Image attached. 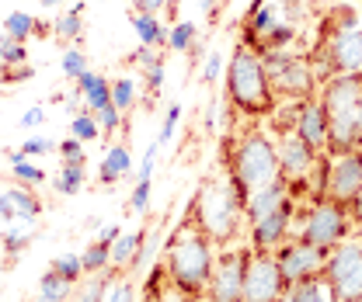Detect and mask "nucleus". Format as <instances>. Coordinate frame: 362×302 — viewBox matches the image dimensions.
Returning a JSON list of instances; mask_svg holds the SVG:
<instances>
[{"mask_svg": "<svg viewBox=\"0 0 362 302\" xmlns=\"http://www.w3.org/2000/svg\"><path fill=\"white\" fill-rule=\"evenodd\" d=\"M35 21H39V18H32V14H25V11H11V14L0 21V28H4L11 39L25 42V39H32V35H35Z\"/></svg>", "mask_w": 362, "mask_h": 302, "instance_id": "32", "label": "nucleus"}, {"mask_svg": "<svg viewBox=\"0 0 362 302\" xmlns=\"http://www.w3.org/2000/svg\"><path fill=\"white\" fill-rule=\"evenodd\" d=\"M56 153H59L63 160H88V157H84V143L74 139V135L59 139V143H56Z\"/></svg>", "mask_w": 362, "mask_h": 302, "instance_id": "49", "label": "nucleus"}, {"mask_svg": "<svg viewBox=\"0 0 362 302\" xmlns=\"http://www.w3.org/2000/svg\"><path fill=\"white\" fill-rule=\"evenodd\" d=\"M195 39H199V28H195L192 21H175V25L168 28V49H171V52L195 49Z\"/></svg>", "mask_w": 362, "mask_h": 302, "instance_id": "35", "label": "nucleus"}, {"mask_svg": "<svg viewBox=\"0 0 362 302\" xmlns=\"http://www.w3.org/2000/svg\"><path fill=\"white\" fill-rule=\"evenodd\" d=\"M136 101H139V87H136L133 77H115L112 80V104L126 115V111H133Z\"/></svg>", "mask_w": 362, "mask_h": 302, "instance_id": "34", "label": "nucleus"}, {"mask_svg": "<svg viewBox=\"0 0 362 302\" xmlns=\"http://www.w3.org/2000/svg\"><path fill=\"white\" fill-rule=\"evenodd\" d=\"M119 233H122V226H119V222H108V226H101V229H98V240L112 247V243L119 240Z\"/></svg>", "mask_w": 362, "mask_h": 302, "instance_id": "54", "label": "nucleus"}, {"mask_svg": "<svg viewBox=\"0 0 362 302\" xmlns=\"http://www.w3.org/2000/svg\"><path fill=\"white\" fill-rule=\"evenodd\" d=\"M359 97H362V73H334V77H327L320 84V101H324L327 119H331V143H327L331 157L362 150Z\"/></svg>", "mask_w": 362, "mask_h": 302, "instance_id": "5", "label": "nucleus"}, {"mask_svg": "<svg viewBox=\"0 0 362 302\" xmlns=\"http://www.w3.org/2000/svg\"><path fill=\"white\" fill-rule=\"evenodd\" d=\"M178 122H181V101H175V104H168V111H164V122H160V135H157V143H160V146H168V143L175 139Z\"/></svg>", "mask_w": 362, "mask_h": 302, "instance_id": "44", "label": "nucleus"}, {"mask_svg": "<svg viewBox=\"0 0 362 302\" xmlns=\"http://www.w3.org/2000/svg\"><path fill=\"white\" fill-rule=\"evenodd\" d=\"M101 302H139V289H136V278H129L126 271H122V274H115Z\"/></svg>", "mask_w": 362, "mask_h": 302, "instance_id": "38", "label": "nucleus"}, {"mask_svg": "<svg viewBox=\"0 0 362 302\" xmlns=\"http://www.w3.org/2000/svg\"><path fill=\"white\" fill-rule=\"evenodd\" d=\"M143 236H146V226L122 229V233H119V240L112 243V267H115V271H126V274H129L136 254H139V247H143Z\"/></svg>", "mask_w": 362, "mask_h": 302, "instance_id": "20", "label": "nucleus"}, {"mask_svg": "<svg viewBox=\"0 0 362 302\" xmlns=\"http://www.w3.org/2000/svg\"><path fill=\"white\" fill-rule=\"evenodd\" d=\"M223 73H226L223 52H209V56L202 59V70H199V77H202V84H216V80H220Z\"/></svg>", "mask_w": 362, "mask_h": 302, "instance_id": "43", "label": "nucleus"}, {"mask_svg": "<svg viewBox=\"0 0 362 302\" xmlns=\"http://www.w3.org/2000/svg\"><path fill=\"white\" fill-rule=\"evenodd\" d=\"M70 135H74V139H81V143H90V139H98V135H101V126H98L94 111L74 115V119H70Z\"/></svg>", "mask_w": 362, "mask_h": 302, "instance_id": "40", "label": "nucleus"}, {"mask_svg": "<svg viewBox=\"0 0 362 302\" xmlns=\"http://www.w3.org/2000/svg\"><path fill=\"white\" fill-rule=\"evenodd\" d=\"M199 7H202V14H209V18H216V11H220V4L223 0H195Z\"/></svg>", "mask_w": 362, "mask_h": 302, "instance_id": "57", "label": "nucleus"}, {"mask_svg": "<svg viewBox=\"0 0 362 302\" xmlns=\"http://www.w3.org/2000/svg\"><path fill=\"white\" fill-rule=\"evenodd\" d=\"M160 90H164V59H160L157 66L146 70V94H150V101H157Z\"/></svg>", "mask_w": 362, "mask_h": 302, "instance_id": "51", "label": "nucleus"}, {"mask_svg": "<svg viewBox=\"0 0 362 302\" xmlns=\"http://www.w3.org/2000/svg\"><path fill=\"white\" fill-rule=\"evenodd\" d=\"M94 119H98V126H101V135H115V132L122 129V122H126V115H122L115 104H105L101 111H94Z\"/></svg>", "mask_w": 362, "mask_h": 302, "instance_id": "41", "label": "nucleus"}, {"mask_svg": "<svg viewBox=\"0 0 362 302\" xmlns=\"http://www.w3.org/2000/svg\"><path fill=\"white\" fill-rule=\"evenodd\" d=\"M356 271H362V240H341L338 247H331V258L324 267V278L331 289H338L341 282H349Z\"/></svg>", "mask_w": 362, "mask_h": 302, "instance_id": "16", "label": "nucleus"}, {"mask_svg": "<svg viewBox=\"0 0 362 302\" xmlns=\"http://www.w3.org/2000/svg\"><path fill=\"white\" fill-rule=\"evenodd\" d=\"M286 202H293V188H289L286 177H279V181H272L265 188L251 191V198L244 202V219H247V226L258 222V219H265L269 212H275V209H282Z\"/></svg>", "mask_w": 362, "mask_h": 302, "instance_id": "17", "label": "nucleus"}, {"mask_svg": "<svg viewBox=\"0 0 362 302\" xmlns=\"http://www.w3.org/2000/svg\"><path fill=\"white\" fill-rule=\"evenodd\" d=\"M35 302H56V299H49V296H42V292H39V299Z\"/></svg>", "mask_w": 362, "mask_h": 302, "instance_id": "59", "label": "nucleus"}, {"mask_svg": "<svg viewBox=\"0 0 362 302\" xmlns=\"http://www.w3.org/2000/svg\"><path fill=\"white\" fill-rule=\"evenodd\" d=\"M293 222H296V198L286 202L282 209L269 212L265 219L251 222V247H258V250H275V247H282V243L293 236Z\"/></svg>", "mask_w": 362, "mask_h": 302, "instance_id": "14", "label": "nucleus"}, {"mask_svg": "<svg viewBox=\"0 0 362 302\" xmlns=\"http://www.w3.org/2000/svg\"><path fill=\"white\" fill-rule=\"evenodd\" d=\"M133 28H136V35H139V45L168 49V28H164L160 14H143V11H133Z\"/></svg>", "mask_w": 362, "mask_h": 302, "instance_id": "24", "label": "nucleus"}, {"mask_svg": "<svg viewBox=\"0 0 362 302\" xmlns=\"http://www.w3.org/2000/svg\"><path fill=\"white\" fill-rule=\"evenodd\" d=\"M81 260H84V274H101V271H112V247L94 240L88 250H81Z\"/></svg>", "mask_w": 362, "mask_h": 302, "instance_id": "31", "label": "nucleus"}, {"mask_svg": "<svg viewBox=\"0 0 362 302\" xmlns=\"http://www.w3.org/2000/svg\"><path fill=\"white\" fill-rule=\"evenodd\" d=\"M157 153H160V143L153 139L146 150H143V160H139V167L133 171L136 181H153V167H157Z\"/></svg>", "mask_w": 362, "mask_h": 302, "instance_id": "45", "label": "nucleus"}, {"mask_svg": "<svg viewBox=\"0 0 362 302\" xmlns=\"http://www.w3.org/2000/svg\"><path fill=\"white\" fill-rule=\"evenodd\" d=\"M247 258L251 247H230L216 258L206 299L209 302H240L244 299V274H247Z\"/></svg>", "mask_w": 362, "mask_h": 302, "instance_id": "12", "label": "nucleus"}, {"mask_svg": "<svg viewBox=\"0 0 362 302\" xmlns=\"http://www.w3.org/2000/svg\"><path fill=\"white\" fill-rule=\"evenodd\" d=\"M164 250V226H146V236H143V247H139V254H136L133 267H129V274H139L150 260H157V254Z\"/></svg>", "mask_w": 362, "mask_h": 302, "instance_id": "28", "label": "nucleus"}, {"mask_svg": "<svg viewBox=\"0 0 362 302\" xmlns=\"http://www.w3.org/2000/svg\"><path fill=\"white\" fill-rule=\"evenodd\" d=\"M52 39H59V42H81L84 39V14H77V11H63L56 21H52Z\"/></svg>", "mask_w": 362, "mask_h": 302, "instance_id": "29", "label": "nucleus"}, {"mask_svg": "<svg viewBox=\"0 0 362 302\" xmlns=\"http://www.w3.org/2000/svg\"><path fill=\"white\" fill-rule=\"evenodd\" d=\"M265 59V73L272 80V90L282 97H314L317 90V73L310 66V56H293V52H262Z\"/></svg>", "mask_w": 362, "mask_h": 302, "instance_id": "9", "label": "nucleus"}, {"mask_svg": "<svg viewBox=\"0 0 362 302\" xmlns=\"http://www.w3.org/2000/svg\"><path fill=\"white\" fill-rule=\"evenodd\" d=\"M143 302H195V296L181 292L168 282V267L164 260H153L150 274H146V285H143Z\"/></svg>", "mask_w": 362, "mask_h": 302, "instance_id": "19", "label": "nucleus"}, {"mask_svg": "<svg viewBox=\"0 0 362 302\" xmlns=\"http://www.w3.org/2000/svg\"><path fill=\"white\" fill-rule=\"evenodd\" d=\"M279 167H282V177L289 181V188H293V198H296V191H303L307 188V177H314L317 174V164H320V153L310 150L296 129L293 132H282L279 135Z\"/></svg>", "mask_w": 362, "mask_h": 302, "instance_id": "13", "label": "nucleus"}, {"mask_svg": "<svg viewBox=\"0 0 362 302\" xmlns=\"http://www.w3.org/2000/svg\"><path fill=\"white\" fill-rule=\"evenodd\" d=\"M362 188V150L352 153H320V164L314 174V195L334 198L341 205H349Z\"/></svg>", "mask_w": 362, "mask_h": 302, "instance_id": "8", "label": "nucleus"}, {"mask_svg": "<svg viewBox=\"0 0 362 302\" xmlns=\"http://www.w3.org/2000/svg\"><path fill=\"white\" fill-rule=\"evenodd\" d=\"M286 278L279 271L275 250H258L251 247L247 258V274H244V299L240 302H282L286 299Z\"/></svg>", "mask_w": 362, "mask_h": 302, "instance_id": "10", "label": "nucleus"}, {"mask_svg": "<svg viewBox=\"0 0 362 302\" xmlns=\"http://www.w3.org/2000/svg\"><path fill=\"white\" fill-rule=\"evenodd\" d=\"M293 42H296V28H293L289 21H279L269 35L262 39V49H258V52H282V49H289Z\"/></svg>", "mask_w": 362, "mask_h": 302, "instance_id": "39", "label": "nucleus"}, {"mask_svg": "<svg viewBox=\"0 0 362 302\" xmlns=\"http://www.w3.org/2000/svg\"><path fill=\"white\" fill-rule=\"evenodd\" d=\"M32 236H35V222H32V219H18V222H7L0 243H4L7 258H18V254L32 243Z\"/></svg>", "mask_w": 362, "mask_h": 302, "instance_id": "26", "label": "nucleus"}, {"mask_svg": "<svg viewBox=\"0 0 362 302\" xmlns=\"http://www.w3.org/2000/svg\"><path fill=\"white\" fill-rule=\"evenodd\" d=\"M327 258H331L327 247H314V243H307L300 236H289L282 247H275V260H279V271H282L286 285L320 278L324 267H327Z\"/></svg>", "mask_w": 362, "mask_h": 302, "instance_id": "11", "label": "nucleus"}, {"mask_svg": "<svg viewBox=\"0 0 362 302\" xmlns=\"http://www.w3.org/2000/svg\"><path fill=\"white\" fill-rule=\"evenodd\" d=\"M35 77V66L32 63H21V66H0V84H25Z\"/></svg>", "mask_w": 362, "mask_h": 302, "instance_id": "47", "label": "nucleus"}, {"mask_svg": "<svg viewBox=\"0 0 362 302\" xmlns=\"http://www.w3.org/2000/svg\"><path fill=\"white\" fill-rule=\"evenodd\" d=\"M59 70H63V77H66V80H74V84H77V80L90 70L84 49H81V45H66V52L59 56Z\"/></svg>", "mask_w": 362, "mask_h": 302, "instance_id": "33", "label": "nucleus"}, {"mask_svg": "<svg viewBox=\"0 0 362 302\" xmlns=\"http://www.w3.org/2000/svg\"><path fill=\"white\" fill-rule=\"evenodd\" d=\"M282 302H338V299H334V292H331L327 278L320 274V278H307V282L289 285Z\"/></svg>", "mask_w": 362, "mask_h": 302, "instance_id": "23", "label": "nucleus"}, {"mask_svg": "<svg viewBox=\"0 0 362 302\" xmlns=\"http://www.w3.org/2000/svg\"><path fill=\"white\" fill-rule=\"evenodd\" d=\"M7 157H11V171H14V181H18V184H28V188L45 184V171L32 164V157H25L21 150H7Z\"/></svg>", "mask_w": 362, "mask_h": 302, "instance_id": "27", "label": "nucleus"}, {"mask_svg": "<svg viewBox=\"0 0 362 302\" xmlns=\"http://www.w3.org/2000/svg\"><path fill=\"white\" fill-rule=\"evenodd\" d=\"M150 191H153V181H136V188L129 191V209L133 212H150Z\"/></svg>", "mask_w": 362, "mask_h": 302, "instance_id": "46", "label": "nucleus"}, {"mask_svg": "<svg viewBox=\"0 0 362 302\" xmlns=\"http://www.w3.org/2000/svg\"><path fill=\"white\" fill-rule=\"evenodd\" d=\"M168 4H171V0H136V11H143V14H160Z\"/></svg>", "mask_w": 362, "mask_h": 302, "instance_id": "55", "label": "nucleus"}, {"mask_svg": "<svg viewBox=\"0 0 362 302\" xmlns=\"http://www.w3.org/2000/svg\"><path fill=\"white\" fill-rule=\"evenodd\" d=\"M42 122H45V108L42 104H32V108L21 115V129H39Z\"/></svg>", "mask_w": 362, "mask_h": 302, "instance_id": "52", "label": "nucleus"}, {"mask_svg": "<svg viewBox=\"0 0 362 302\" xmlns=\"http://www.w3.org/2000/svg\"><path fill=\"white\" fill-rule=\"evenodd\" d=\"M133 171H136V164H133V153H129V143H112V146H108V153L101 157L98 184L112 188V184H119L122 177H129Z\"/></svg>", "mask_w": 362, "mask_h": 302, "instance_id": "18", "label": "nucleus"}, {"mask_svg": "<svg viewBox=\"0 0 362 302\" xmlns=\"http://www.w3.org/2000/svg\"><path fill=\"white\" fill-rule=\"evenodd\" d=\"M115 274H122V271L112 267V271H101V274H84V278L74 285V292H70V299L66 302H101Z\"/></svg>", "mask_w": 362, "mask_h": 302, "instance_id": "22", "label": "nucleus"}, {"mask_svg": "<svg viewBox=\"0 0 362 302\" xmlns=\"http://www.w3.org/2000/svg\"><path fill=\"white\" fill-rule=\"evenodd\" d=\"M11 191V198H14V209H18V219H35L45 212V205H42V198L39 195H32V188L28 184H14V188H7Z\"/></svg>", "mask_w": 362, "mask_h": 302, "instance_id": "30", "label": "nucleus"}, {"mask_svg": "<svg viewBox=\"0 0 362 302\" xmlns=\"http://www.w3.org/2000/svg\"><path fill=\"white\" fill-rule=\"evenodd\" d=\"M359 115H362V97H359Z\"/></svg>", "mask_w": 362, "mask_h": 302, "instance_id": "60", "label": "nucleus"}, {"mask_svg": "<svg viewBox=\"0 0 362 302\" xmlns=\"http://www.w3.org/2000/svg\"><path fill=\"white\" fill-rule=\"evenodd\" d=\"M0 219H4V222H18V209H14L11 191H4V195H0Z\"/></svg>", "mask_w": 362, "mask_h": 302, "instance_id": "53", "label": "nucleus"}, {"mask_svg": "<svg viewBox=\"0 0 362 302\" xmlns=\"http://www.w3.org/2000/svg\"><path fill=\"white\" fill-rule=\"evenodd\" d=\"M39 292L49 296V299H56V302H66L70 292H74V282H66V278H59L52 267H45L42 278H39Z\"/></svg>", "mask_w": 362, "mask_h": 302, "instance_id": "37", "label": "nucleus"}, {"mask_svg": "<svg viewBox=\"0 0 362 302\" xmlns=\"http://www.w3.org/2000/svg\"><path fill=\"white\" fill-rule=\"evenodd\" d=\"M338 25H327L324 42L310 52V66L317 84H324L334 73H362V25L352 7L334 11Z\"/></svg>", "mask_w": 362, "mask_h": 302, "instance_id": "6", "label": "nucleus"}, {"mask_svg": "<svg viewBox=\"0 0 362 302\" xmlns=\"http://www.w3.org/2000/svg\"><path fill=\"white\" fill-rule=\"evenodd\" d=\"M21 63H28V49H25V42L7 35V42L0 49V66H21Z\"/></svg>", "mask_w": 362, "mask_h": 302, "instance_id": "42", "label": "nucleus"}, {"mask_svg": "<svg viewBox=\"0 0 362 302\" xmlns=\"http://www.w3.org/2000/svg\"><path fill=\"white\" fill-rule=\"evenodd\" d=\"M56 150V143L52 139H42V135H28L25 143H21V153L25 157H49Z\"/></svg>", "mask_w": 362, "mask_h": 302, "instance_id": "48", "label": "nucleus"}, {"mask_svg": "<svg viewBox=\"0 0 362 302\" xmlns=\"http://www.w3.org/2000/svg\"><path fill=\"white\" fill-rule=\"evenodd\" d=\"M349 216H352V222H356V226H362V188H359V195L349 202Z\"/></svg>", "mask_w": 362, "mask_h": 302, "instance_id": "56", "label": "nucleus"}, {"mask_svg": "<svg viewBox=\"0 0 362 302\" xmlns=\"http://www.w3.org/2000/svg\"><path fill=\"white\" fill-rule=\"evenodd\" d=\"M216 243L185 216L175 226V233L164 240V267H168V282L188 292V296H206L213 267H216Z\"/></svg>", "mask_w": 362, "mask_h": 302, "instance_id": "1", "label": "nucleus"}, {"mask_svg": "<svg viewBox=\"0 0 362 302\" xmlns=\"http://www.w3.org/2000/svg\"><path fill=\"white\" fill-rule=\"evenodd\" d=\"M226 177L240 202L251 198V191L265 188L282 177L279 167V146L265 129H247L240 139L226 146Z\"/></svg>", "mask_w": 362, "mask_h": 302, "instance_id": "2", "label": "nucleus"}, {"mask_svg": "<svg viewBox=\"0 0 362 302\" xmlns=\"http://www.w3.org/2000/svg\"><path fill=\"white\" fill-rule=\"evenodd\" d=\"M164 56H160V49H153V45H139L133 56H129V63H136V66H143V70H150V66H157Z\"/></svg>", "mask_w": 362, "mask_h": 302, "instance_id": "50", "label": "nucleus"}, {"mask_svg": "<svg viewBox=\"0 0 362 302\" xmlns=\"http://www.w3.org/2000/svg\"><path fill=\"white\" fill-rule=\"evenodd\" d=\"M352 216H349V205L334 202V198H324V195H314L310 205L303 212H296V229L293 236L314 243V247H338L341 240H349L352 233Z\"/></svg>", "mask_w": 362, "mask_h": 302, "instance_id": "7", "label": "nucleus"}, {"mask_svg": "<svg viewBox=\"0 0 362 302\" xmlns=\"http://www.w3.org/2000/svg\"><path fill=\"white\" fill-rule=\"evenodd\" d=\"M49 267H52L59 278L74 282V285L84 278V260H81V254H74V250H66V254H56V258L49 260Z\"/></svg>", "mask_w": 362, "mask_h": 302, "instance_id": "36", "label": "nucleus"}, {"mask_svg": "<svg viewBox=\"0 0 362 302\" xmlns=\"http://www.w3.org/2000/svg\"><path fill=\"white\" fill-rule=\"evenodd\" d=\"M84 181H88V167H84V160H63L59 174L52 177V188H56V195L70 198V195H77V191L84 188Z\"/></svg>", "mask_w": 362, "mask_h": 302, "instance_id": "25", "label": "nucleus"}, {"mask_svg": "<svg viewBox=\"0 0 362 302\" xmlns=\"http://www.w3.org/2000/svg\"><path fill=\"white\" fill-rule=\"evenodd\" d=\"M77 94L88 101V111H101L105 104H112V80L88 70L81 80H77Z\"/></svg>", "mask_w": 362, "mask_h": 302, "instance_id": "21", "label": "nucleus"}, {"mask_svg": "<svg viewBox=\"0 0 362 302\" xmlns=\"http://www.w3.org/2000/svg\"><path fill=\"white\" fill-rule=\"evenodd\" d=\"M223 4H226V0H223Z\"/></svg>", "mask_w": 362, "mask_h": 302, "instance_id": "61", "label": "nucleus"}, {"mask_svg": "<svg viewBox=\"0 0 362 302\" xmlns=\"http://www.w3.org/2000/svg\"><path fill=\"white\" fill-rule=\"evenodd\" d=\"M296 135L317 150V153H327V143H331V119H327V108L320 97H307L303 108H300V119H296Z\"/></svg>", "mask_w": 362, "mask_h": 302, "instance_id": "15", "label": "nucleus"}, {"mask_svg": "<svg viewBox=\"0 0 362 302\" xmlns=\"http://www.w3.org/2000/svg\"><path fill=\"white\" fill-rule=\"evenodd\" d=\"M226 101L230 108L251 115V119H262V115H272L275 108V90H272V80L265 73V59L262 52H255L251 45H237L233 56L226 59Z\"/></svg>", "mask_w": 362, "mask_h": 302, "instance_id": "4", "label": "nucleus"}, {"mask_svg": "<svg viewBox=\"0 0 362 302\" xmlns=\"http://www.w3.org/2000/svg\"><path fill=\"white\" fill-rule=\"evenodd\" d=\"M185 216L192 219L216 247L233 243V236L240 233V222H247L244 219V202L237 198V191H233V184H230L226 174L199 184V191L188 202Z\"/></svg>", "mask_w": 362, "mask_h": 302, "instance_id": "3", "label": "nucleus"}, {"mask_svg": "<svg viewBox=\"0 0 362 302\" xmlns=\"http://www.w3.org/2000/svg\"><path fill=\"white\" fill-rule=\"evenodd\" d=\"M39 4H42V7H59L63 0H39Z\"/></svg>", "mask_w": 362, "mask_h": 302, "instance_id": "58", "label": "nucleus"}]
</instances>
